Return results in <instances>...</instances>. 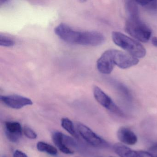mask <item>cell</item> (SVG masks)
Listing matches in <instances>:
<instances>
[{
	"mask_svg": "<svg viewBox=\"0 0 157 157\" xmlns=\"http://www.w3.org/2000/svg\"><path fill=\"white\" fill-rule=\"evenodd\" d=\"M125 28L128 34L142 43L147 42L151 36V30L141 21L140 18L128 19Z\"/></svg>",
	"mask_w": 157,
	"mask_h": 157,
	"instance_id": "2",
	"label": "cell"
},
{
	"mask_svg": "<svg viewBox=\"0 0 157 157\" xmlns=\"http://www.w3.org/2000/svg\"><path fill=\"white\" fill-rule=\"evenodd\" d=\"M52 140L58 148L65 154H73L74 152L69 147H75L78 146L77 141L74 139L58 131L53 133Z\"/></svg>",
	"mask_w": 157,
	"mask_h": 157,
	"instance_id": "4",
	"label": "cell"
},
{
	"mask_svg": "<svg viewBox=\"0 0 157 157\" xmlns=\"http://www.w3.org/2000/svg\"><path fill=\"white\" fill-rule=\"evenodd\" d=\"M113 148L115 152L120 157H139V151L133 150L121 143H116Z\"/></svg>",
	"mask_w": 157,
	"mask_h": 157,
	"instance_id": "13",
	"label": "cell"
},
{
	"mask_svg": "<svg viewBox=\"0 0 157 157\" xmlns=\"http://www.w3.org/2000/svg\"><path fill=\"white\" fill-rule=\"evenodd\" d=\"M23 132L24 135L28 138L36 139L37 138V134L29 127H25L23 129Z\"/></svg>",
	"mask_w": 157,
	"mask_h": 157,
	"instance_id": "18",
	"label": "cell"
},
{
	"mask_svg": "<svg viewBox=\"0 0 157 157\" xmlns=\"http://www.w3.org/2000/svg\"><path fill=\"white\" fill-rule=\"evenodd\" d=\"M136 2L138 5L143 6V7H146L150 3V1H146V0L141 1H141H136Z\"/></svg>",
	"mask_w": 157,
	"mask_h": 157,
	"instance_id": "22",
	"label": "cell"
},
{
	"mask_svg": "<svg viewBox=\"0 0 157 157\" xmlns=\"http://www.w3.org/2000/svg\"></svg>",
	"mask_w": 157,
	"mask_h": 157,
	"instance_id": "26",
	"label": "cell"
},
{
	"mask_svg": "<svg viewBox=\"0 0 157 157\" xmlns=\"http://www.w3.org/2000/svg\"><path fill=\"white\" fill-rule=\"evenodd\" d=\"M14 45V42L12 39L5 36L0 35V45L2 46L10 47Z\"/></svg>",
	"mask_w": 157,
	"mask_h": 157,
	"instance_id": "17",
	"label": "cell"
},
{
	"mask_svg": "<svg viewBox=\"0 0 157 157\" xmlns=\"http://www.w3.org/2000/svg\"><path fill=\"white\" fill-rule=\"evenodd\" d=\"M113 59L115 65L123 69L128 68L138 64L139 59L128 53L113 49Z\"/></svg>",
	"mask_w": 157,
	"mask_h": 157,
	"instance_id": "7",
	"label": "cell"
},
{
	"mask_svg": "<svg viewBox=\"0 0 157 157\" xmlns=\"http://www.w3.org/2000/svg\"><path fill=\"white\" fill-rule=\"evenodd\" d=\"M136 1H125V9L128 19H138L140 18L138 7Z\"/></svg>",
	"mask_w": 157,
	"mask_h": 157,
	"instance_id": "14",
	"label": "cell"
},
{
	"mask_svg": "<svg viewBox=\"0 0 157 157\" xmlns=\"http://www.w3.org/2000/svg\"><path fill=\"white\" fill-rule=\"evenodd\" d=\"M13 157H28L26 154L21 151L17 150L13 153Z\"/></svg>",
	"mask_w": 157,
	"mask_h": 157,
	"instance_id": "21",
	"label": "cell"
},
{
	"mask_svg": "<svg viewBox=\"0 0 157 157\" xmlns=\"http://www.w3.org/2000/svg\"><path fill=\"white\" fill-rule=\"evenodd\" d=\"M36 148L39 151L51 155H56L58 153L57 150L55 147L43 141L38 142L36 145Z\"/></svg>",
	"mask_w": 157,
	"mask_h": 157,
	"instance_id": "15",
	"label": "cell"
},
{
	"mask_svg": "<svg viewBox=\"0 0 157 157\" xmlns=\"http://www.w3.org/2000/svg\"><path fill=\"white\" fill-rule=\"evenodd\" d=\"M151 42H152V44L157 47V37H153V38H152Z\"/></svg>",
	"mask_w": 157,
	"mask_h": 157,
	"instance_id": "24",
	"label": "cell"
},
{
	"mask_svg": "<svg viewBox=\"0 0 157 157\" xmlns=\"http://www.w3.org/2000/svg\"><path fill=\"white\" fill-rule=\"evenodd\" d=\"M156 157H157V156H156Z\"/></svg>",
	"mask_w": 157,
	"mask_h": 157,
	"instance_id": "25",
	"label": "cell"
},
{
	"mask_svg": "<svg viewBox=\"0 0 157 157\" xmlns=\"http://www.w3.org/2000/svg\"><path fill=\"white\" fill-rule=\"evenodd\" d=\"M55 32L57 36L65 42L78 44L81 32L75 31L67 25L60 24L55 28Z\"/></svg>",
	"mask_w": 157,
	"mask_h": 157,
	"instance_id": "6",
	"label": "cell"
},
{
	"mask_svg": "<svg viewBox=\"0 0 157 157\" xmlns=\"http://www.w3.org/2000/svg\"><path fill=\"white\" fill-rule=\"evenodd\" d=\"M93 94L95 100L103 107L120 117H125L124 113L101 88L94 86Z\"/></svg>",
	"mask_w": 157,
	"mask_h": 157,
	"instance_id": "3",
	"label": "cell"
},
{
	"mask_svg": "<svg viewBox=\"0 0 157 157\" xmlns=\"http://www.w3.org/2000/svg\"><path fill=\"white\" fill-rule=\"evenodd\" d=\"M0 99L5 105L14 109H21L33 104L32 100L29 98L17 94L1 95Z\"/></svg>",
	"mask_w": 157,
	"mask_h": 157,
	"instance_id": "8",
	"label": "cell"
},
{
	"mask_svg": "<svg viewBox=\"0 0 157 157\" xmlns=\"http://www.w3.org/2000/svg\"><path fill=\"white\" fill-rule=\"evenodd\" d=\"M139 157H155L153 154L147 151H139Z\"/></svg>",
	"mask_w": 157,
	"mask_h": 157,
	"instance_id": "20",
	"label": "cell"
},
{
	"mask_svg": "<svg viewBox=\"0 0 157 157\" xmlns=\"http://www.w3.org/2000/svg\"><path fill=\"white\" fill-rule=\"evenodd\" d=\"M78 44L82 45L97 46L104 43V36L96 31L82 32Z\"/></svg>",
	"mask_w": 157,
	"mask_h": 157,
	"instance_id": "9",
	"label": "cell"
},
{
	"mask_svg": "<svg viewBox=\"0 0 157 157\" xmlns=\"http://www.w3.org/2000/svg\"><path fill=\"white\" fill-rule=\"evenodd\" d=\"M77 128L82 137L90 145L95 147L109 146L106 141L85 125L82 124H78Z\"/></svg>",
	"mask_w": 157,
	"mask_h": 157,
	"instance_id": "5",
	"label": "cell"
},
{
	"mask_svg": "<svg viewBox=\"0 0 157 157\" xmlns=\"http://www.w3.org/2000/svg\"><path fill=\"white\" fill-rule=\"evenodd\" d=\"M112 39L116 45L135 57L142 58L146 55V50L140 43L122 33L113 32Z\"/></svg>",
	"mask_w": 157,
	"mask_h": 157,
	"instance_id": "1",
	"label": "cell"
},
{
	"mask_svg": "<svg viewBox=\"0 0 157 157\" xmlns=\"http://www.w3.org/2000/svg\"><path fill=\"white\" fill-rule=\"evenodd\" d=\"M115 66L113 59V49L105 51L97 61V69L102 74H110Z\"/></svg>",
	"mask_w": 157,
	"mask_h": 157,
	"instance_id": "10",
	"label": "cell"
},
{
	"mask_svg": "<svg viewBox=\"0 0 157 157\" xmlns=\"http://www.w3.org/2000/svg\"><path fill=\"white\" fill-rule=\"evenodd\" d=\"M61 126L64 129L75 138L78 137L77 131L74 128L72 121L68 118H63L61 120Z\"/></svg>",
	"mask_w": 157,
	"mask_h": 157,
	"instance_id": "16",
	"label": "cell"
},
{
	"mask_svg": "<svg viewBox=\"0 0 157 157\" xmlns=\"http://www.w3.org/2000/svg\"><path fill=\"white\" fill-rule=\"evenodd\" d=\"M146 8L152 10H157V1H150V2L146 6Z\"/></svg>",
	"mask_w": 157,
	"mask_h": 157,
	"instance_id": "19",
	"label": "cell"
},
{
	"mask_svg": "<svg viewBox=\"0 0 157 157\" xmlns=\"http://www.w3.org/2000/svg\"><path fill=\"white\" fill-rule=\"evenodd\" d=\"M149 151L152 153L157 154V143L153 144L150 147Z\"/></svg>",
	"mask_w": 157,
	"mask_h": 157,
	"instance_id": "23",
	"label": "cell"
},
{
	"mask_svg": "<svg viewBox=\"0 0 157 157\" xmlns=\"http://www.w3.org/2000/svg\"><path fill=\"white\" fill-rule=\"evenodd\" d=\"M118 140L126 145H134L137 142L136 135L128 128L121 127L118 128L117 133Z\"/></svg>",
	"mask_w": 157,
	"mask_h": 157,
	"instance_id": "12",
	"label": "cell"
},
{
	"mask_svg": "<svg viewBox=\"0 0 157 157\" xmlns=\"http://www.w3.org/2000/svg\"><path fill=\"white\" fill-rule=\"evenodd\" d=\"M23 129L20 123L8 121L5 123V133L7 138L12 142H18L22 136Z\"/></svg>",
	"mask_w": 157,
	"mask_h": 157,
	"instance_id": "11",
	"label": "cell"
}]
</instances>
